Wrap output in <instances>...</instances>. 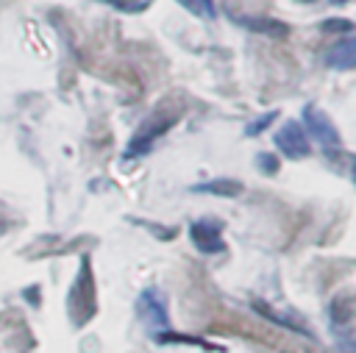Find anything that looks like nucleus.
<instances>
[{
    "label": "nucleus",
    "instance_id": "obj_19",
    "mask_svg": "<svg viewBox=\"0 0 356 353\" xmlns=\"http://www.w3.org/2000/svg\"><path fill=\"white\" fill-rule=\"evenodd\" d=\"M298 3H314V0H298Z\"/></svg>",
    "mask_w": 356,
    "mask_h": 353
},
{
    "label": "nucleus",
    "instance_id": "obj_5",
    "mask_svg": "<svg viewBox=\"0 0 356 353\" xmlns=\"http://www.w3.org/2000/svg\"><path fill=\"white\" fill-rule=\"evenodd\" d=\"M275 147H278L284 156H289V158H306L309 150H312L303 125H300V122H292V120L275 133Z\"/></svg>",
    "mask_w": 356,
    "mask_h": 353
},
{
    "label": "nucleus",
    "instance_id": "obj_15",
    "mask_svg": "<svg viewBox=\"0 0 356 353\" xmlns=\"http://www.w3.org/2000/svg\"><path fill=\"white\" fill-rule=\"evenodd\" d=\"M103 3H108L120 11H142L145 8V0H103Z\"/></svg>",
    "mask_w": 356,
    "mask_h": 353
},
{
    "label": "nucleus",
    "instance_id": "obj_4",
    "mask_svg": "<svg viewBox=\"0 0 356 353\" xmlns=\"http://www.w3.org/2000/svg\"><path fill=\"white\" fill-rule=\"evenodd\" d=\"M83 311L81 314V322L83 320H89L92 314H95V295H92V267H89V261L83 258V264H81V272H78V278H75V284H72V292H70V311L75 314V311Z\"/></svg>",
    "mask_w": 356,
    "mask_h": 353
},
{
    "label": "nucleus",
    "instance_id": "obj_16",
    "mask_svg": "<svg viewBox=\"0 0 356 353\" xmlns=\"http://www.w3.org/2000/svg\"><path fill=\"white\" fill-rule=\"evenodd\" d=\"M197 11H203L206 17H217V8H214V0H195Z\"/></svg>",
    "mask_w": 356,
    "mask_h": 353
},
{
    "label": "nucleus",
    "instance_id": "obj_8",
    "mask_svg": "<svg viewBox=\"0 0 356 353\" xmlns=\"http://www.w3.org/2000/svg\"><path fill=\"white\" fill-rule=\"evenodd\" d=\"M192 192H203V195H217V197H239L245 192V186L234 178H214L206 183H195Z\"/></svg>",
    "mask_w": 356,
    "mask_h": 353
},
{
    "label": "nucleus",
    "instance_id": "obj_1",
    "mask_svg": "<svg viewBox=\"0 0 356 353\" xmlns=\"http://www.w3.org/2000/svg\"><path fill=\"white\" fill-rule=\"evenodd\" d=\"M136 314L145 322L150 336H161L170 331V320H167V303L164 295L159 289H145L136 300Z\"/></svg>",
    "mask_w": 356,
    "mask_h": 353
},
{
    "label": "nucleus",
    "instance_id": "obj_14",
    "mask_svg": "<svg viewBox=\"0 0 356 353\" xmlns=\"http://www.w3.org/2000/svg\"><path fill=\"white\" fill-rule=\"evenodd\" d=\"M323 31H328V33H337V31L350 33V31H353V22H350V19H342V17H337V19H325V22H323Z\"/></svg>",
    "mask_w": 356,
    "mask_h": 353
},
{
    "label": "nucleus",
    "instance_id": "obj_12",
    "mask_svg": "<svg viewBox=\"0 0 356 353\" xmlns=\"http://www.w3.org/2000/svg\"><path fill=\"white\" fill-rule=\"evenodd\" d=\"M350 314H353V311H350V297H348V295H345V297H339V300L331 306V317H334L337 322H348V320H350Z\"/></svg>",
    "mask_w": 356,
    "mask_h": 353
},
{
    "label": "nucleus",
    "instance_id": "obj_10",
    "mask_svg": "<svg viewBox=\"0 0 356 353\" xmlns=\"http://www.w3.org/2000/svg\"><path fill=\"white\" fill-rule=\"evenodd\" d=\"M253 309L261 314V317H270L273 322H278V325H286V328H292V331H298V334H303V336H309V331L300 325V322H295V320H289V317H281V314H275L270 306H264V303H253Z\"/></svg>",
    "mask_w": 356,
    "mask_h": 353
},
{
    "label": "nucleus",
    "instance_id": "obj_7",
    "mask_svg": "<svg viewBox=\"0 0 356 353\" xmlns=\"http://www.w3.org/2000/svg\"><path fill=\"white\" fill-rule=\"evenodd\" d=\"M236 22L245 25L248 31L270 36V39H286L289 36V25L275 19V17H236Z\"/></svg>",
    "mask_w": 356,
    "mask_h": 353
},
{
    "label": "nucleus",
    "instance_id": "obj_11",
    "mask_svg": "<svg viewBox=\"0 0 356 353\" xmlns=\"http://www.w3.org/2000/svg\"><path fill=\"white\" fill-rule=\"evenodd\" d=\"M275 120H278V111H270V114H261L259 120H253V122H248V128H245V133H248V136H259V133H261V131H264L267 125H273Z\"/></svg>",
    "mask_w": 356,
    "mask_h": 353
},
{
    "label": "nucleus",
    "instance_id": "obj_18",
    "mask_svg": "<svg viewBox=\"0 0 356 353\" xmlns=\"http://www.w3.org/2000/svg\"><path fill=\"white\" fill-rule=\"evenodd\" d=\"M328 3H331V6H345L348 0H328Z\"/></svg>",
    "mask_w": 356,
    "mask_h": 353
},
{
    "label": "nucleus",
    "instance_id": "obj_9",
    "mask_svg": "<svg viewBox=\"0 0 356 353\" xmlns=\"http://www.w3.org/2000/svg\"><path fill=\"white\" fill-rule=\"evenodd\" d=\"M328 64L337 69H353L356 67V39H342L334 44V50L328 53Z\"/></svg>",
    "mask_w": 356,
    "mask_h": 353
},
{
    "label": "nucleus",
    "instance_id": "obj_6",
    "mask_svg": "<svg viewBox=\"0 0 356 353\" xmlns=\"http://www.w3.org/2000/svg\"><path fill=\"white\" fill-rule=\"evenodd\" d=\"M192 233V242L200 253H220L222 250V236H220V225L211 222V220H200V222H192L189 228Z\"/></svg>",
    "mask_w": 356,
    "mask_h": 353
},
{
    "label": "nucleus",
    "instance_id": "obj_17",
    "mask_svg": "<svg viewBox=\"0 0 356 353\" xmlns=\"http://www.w3.org/2000/svg\"><path fill=\"white\" fill-rule=\"evenodd\" d=\"M178 3H181L186 11H195V14H197V6H195V0H178Z\"/></svg>",
    "mask_w": 356,
    "mask_h": 353
},
{
    "label": "nucleus",
    "instance_id": "obj_13",
    "mask_svg": "<svg viewBox=\"0 0 356 353\" xmlns=\"http://www.w3.org/2000/svg\"><path fill=\"white\" fill-rule=\"evenodd\" d=\"M256 167H259L261 172H267V175H275V172H278V158H275L273 153H259V156H256Z\"/></svg>",
    "mask_w": 356,
    "mask_h": 353
},
{
    "label": "nucleus",
    "instance_id": "obj_3",
    "mask_svg": "<svg viewBox=\"0 0 356 353\" xmlns=\"http://www.w3.org/2000/svg\"><path fill=\"white\" fill-rule=\"evenodd\" d=\"M303 131H306V136L312 133V139L320 142L325 150L339 147V131H337V125L317 106H306L303 108Z\"/></svg>",
    "mask_w": 356,
    "mask_h": 353
},
{
    "label": "nucleus",
    "instance_id": "obj_2",
    "mask_svg": "<svg viewBox=\"0 0 356 353\" xmlns=\"http://www.w3.org/2000/svg\"><path fill=\"white\" fill-rule=\"evenodd\" d=\"M178 120V114H159V117H150V120H145L142 125H139V131L134 133V139L128 142V147H125V158H134V156H145L150 147H153V142L159 139V136H164L170 128H172V122Z\"/></svg>",
    "mask_w": 356,
    "mask_h": 353
}]
</instances>
